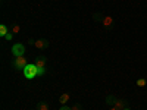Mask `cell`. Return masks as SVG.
Instances as JSON below:
<instances>
[{"label": "cell", "instance_id": "9", "mask_svg": "<svg viewBox=\"0 0 147 110\" xmlns=\"http://www.w3.org/2000/svg\"><path fill=\"white\" fill-rule=\"evenodd\" d=\"M69 99H71V95L65 93V94H62V95H60V97H59V103H60V104H62V106H63V104H66V103L69 101Z\"/></svg>", "mask_w": 147, "mask_h": 110}, {"label": "cell", "instance_id": "5", "mask_svg": "<svg viewBox=\"0 0 147 110\" xmlns=\"http://www.w3.org/2000/svg\"><path fill=\"white\" fill-rule=\"evenodd\" d=\"M34 65H35L37 68H44V66H46V57H44V56H37V57L34 59Z\"/></svg>", "mask_w": 147, "mask_h": 110}, {"label": "cell", "instance_id": "2", "mask_svg": "<svg viewBox=\"0 0 147 110\" xmlns=\"http://www.w3.org/2000/svg\"><path fill=\"white\" fill-rule=\"evenodd\" d=\"M27 65H28V63H27L25 56H18V57H15V60H13V68H15L16 70H24Z\"/></svg>", "mask_w": 147, "mask_h": 110}, {"label": "cell", "instance_id": "15", "mask_svg": "<svg viewBox=\"0 0 147 110\" xmlns=\"http://www.w3.org/2000/svg\"><path fill=\"white\" fill-rule=\"evenodd\" d=\"M5 38H6V40H7V41H10V40H12V38H13V34H12V32H10V31H9V32H7V35H6V37H5Z\"/></svg>", "mask_w": 147, "mask_h": 110}, {"label": "cell", "instance_id": "17", "mask_svg": "<svg viewBox=\"0 0 147 110\" xmlns=\"http://www.w3.org/2000/svg\"><path fill=\"white\" fill-rule=\"evenodd\" d=\"M59 110H71V107H69V106H66V104H63V106L60 107Z\"/></svg>", "mask_w": 147, "mask_h": 110}, {"label": "cell", "instance_id": "16", "mask_svg": "<svg viewBox=\"0 0 147 110\" xmlns=\"http://www.w3.org/2000/svg\"><path fill=\"white\" fill-rule=\"evenodd\" d=\"M46 73V69L44 68H38V76H43Z\"/></svg>", "mask_w": 147, "mask_h": 110}, {"label": "cell", "instance_id": "13", "mask_svg": "<svg viewBox=\"0 0 147 110\" xmlns=\"http://www.w3.org/2000/svg\"><path fill=\"white\" fill-rule=\"evenodd\" d=\"M137 87H146V84H147V81L146 79H143V78H140V79H137Z\"/></svg>", "mask_w": 147, "mask_h": 110}, {"label": "cell", "instance_id": "8", "mask_svg": "<svg viewBox=\"0 0 147 110\" xmlns=\"http://www.w3.org/2000/svg\"><path fill=\"white\" fill-rule=\"evenodd\" d=\"M9 31L10 30H9V27L6 25V23H2V25H0V37H3V38H5Z\"/></svg>", "mask_w": 147, "mask_h": 110}, {"label": "cell", "instance_id": "19", "mask_svg": "<svg viewBox=\"0 0 147 110\" xmlns=\"http://www.w3.org/2000/svg\"><path fill=\"white\" fill-rule=\"evenodd\" d=\"M124 110H131V109H129V107H125V109H124Z\"/></svg>", "mask_w": 147, "mask_h": 110}, {"label": "cell", "instance_id": "3", "mask_svg": "<svg viewBox=\"0 0 147 110\" xmlns=\"http://www.w3.org/2000/svg\"><path fill=\"white\" fill-rule=\"evenodd\" d=\"M24 53H25V46L18 43V44H13L12 46V54H13L15 57L18 56H24Z\"/></svg>", "mask_w": 147, "mask_h": 110}, {"label": "cell", "instance_id": "12", "mask_svg": "<svg viewBox=\"0 0 147 110\" xmlns=\"http://www.w3.org/2000/svg\"><path fill=\"white\" fill-rule=\"evenodd\" d=\"M115 100H116V99H115L113 95H107V97H106V103H107V104H112V106H113Z\"/></svg>", "mask_w": 147, "mask_h": 110}, {"label": "cell", "instance_id": "14", "mask_svg": "<svg viewBox=\"0 0 147 110\" xmlns=\"http://www.w3.org/2000/svg\"><path fill=\"white\" fill-rule=\"evenodd\" d=\"M71 110H81V106H80V103H77V104L71 106Z\"/></svg>", "mask_w": 147, "mask_h": 110}, {"label": "cell", "instance_id": "1", "mask_svg": "<svg viewBox=\"0 0 147 110\" xmlns=\"http://www.w3.org/2000/svg\"><path fill=\"white\" fill-rule=\"evenodd\" d=\"M22 72H24V76H25L27 79H34V78L38 76V68H37L34 63L27 65L25 69H24Z\"/></svg>", "mask_w": 147, "mask_h": 110}, {"label": "cell", "instance_id": "11", "mask_svg": "<svg viewBox=\"0 0 147 110\" xmlns=\"http://www.w3.org/2000/svg\"><path fill=\"white\" fill-rule=\"evenodd\" d=\"M37 110H49V103L40 101L38 104H37Z\"/></svg>", "mask_w": 147, "mask_h": 110}, {"label": "cell", "instance_id": "7", "mask_svg": "<svg viewBox=\"0 0 147 110\" xmlns=\"http://www.w3.org/2000/svg\"><path fill=\"white\" fill-rule=\"evenodd\" d=\"M102 23H103V27L109 28V27L113 23V18H112V16H109V15H106V16H103V19H102Z\"/></svg>", "mask_w": 147, "mask_h": 110}, {"label": "cell", "instance_id": "6", "mask_svg": "<svg viewBox=\"0 0 147 110\" xmlns=\"http://www.w3.org/2000/svg\"><path fill=\"white\" fill-rule=\"evenodd\" d=\"M113 107H116V110H124V109H125V107H128V106H127V103H125L124 100L116 99V100H115V103H113Z\"/></svg>", "mask_w": 147, "mask_h": 110}, {"label": "cell", "instance_id": "10", "mask_svg": "<svg viewBox=\"0 0 147 110\" xmlns=\"http://www.w3.org/2000/svg\"><path fill=\"white\" fill-rule=\"evenodd\" d=\"M19 31H21V27L18 25V23H12V25H10V32L12 34H19Z\"/></svg>", "mask_w": 147, "mask_h": 110}, {"label": "cell", "instance_id": "18", "mask_svg": "<svg viewBox=\"0 0 147 110\" xmlns=\"http://www.w3.org/2000/svg\"><path fill=\"white\" fill-rule=\"evenodd\" d=\"M109 110H116V107H113V106H112V107H110Z\"/></svg>", "mask_w": 147, "mask_h": 110}, {"label": "cell", "instance_id": "4", "mask_svg": "<svg viewBox=\"0 0 147 110\" xmlns=\"http://www.w3.org/2000/svg\"><path fill=\"white\" fill-rule=\"evenodd\" d=\"M34 47H37L38 50H44V48L49 47V41H47V40H43V38L35 40V41H34Z\"/></svg>", "mask_w": 147, "mask_h": 110}]
</instances>
